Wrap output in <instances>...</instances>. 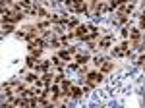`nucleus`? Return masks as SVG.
<instances>
[{
	"label": "nucleus",
	"instance_id": "6e6552de",
	"mask_svg": "<svg viewBox=\"0 0 145 108\" xmlns=\"http://www.w3.org/2000/svg\"><path fill=\"white\" fill-rule=\"evenodd\" d=\"M74 56H76V60H74V62H76V64H79V66H85L87 62H89V54H81V52H76Z\"/></svg>",
	"mask_w": 145,
	"mask_h": 108
},
{
	"label": "nucleus",
	"instance_id": "f8f14e48",
	"mask_svg": "<svg viewBox=\"0 0 145 108\" xmlns=\"http://www.w3.org/2000/svg\"><path fill=\"white\" fill-rule=\"evenodd\" d=\"M78 27V20L76 18H72L70 21H68V31H72V29H76Z\"/></svg>",
	"mask_w": 145,
	"mask_h": 108
},
{
	"label": "nucleus",
	"instance_id": "9b49d317",
	"mask_svg": "<svg viewBox=\"0 0 145 108\" xmlns=\"http://www.w3.org/2000/svg\"><path fill=\"white\" fill-rule=\"evenodd\" d=\"M101 70H103L105 74H106V72H110V70H112V62H108V60H105V62H103V66H101Z\"/></svg>",
	"mask_w": 145,
	"mask_h": 108
},
{
	"label": "nucleus",
	"instance_id": "39448f33",
	"mask_svg": "<svg viewBox=\"0 0 145 108\" xmlns=\"http://www.w3.org/2000/svg\"><path fill=\"white\" fill-rule=\"evenodd\" d=\"M50 60H39V64H37V68H35V72H39V74H45V72H48V68H50Z\"/></svg>",
	"mask_w": 145,
	"mask_h": 108
},
{
	"label": "nucleus",
	"instance_id": "2eb2a0df",
	"mask_svg": "<svg viewBox=\"0 0 145 108\" xmlns=\"http://www.w3.org/2000/svg\"><path fill=\"white\" fill-rule=\"evenodd\" d=\"M4 33H10V31H14V23H4Z\"/></svg>",
	"mask_w": 145,
	"mask_h": 108
},
{
	"label": "nucleus",
	"instance_id": "7ed1b4c3",
	"mask_svg": "<svg viewBox=\"0 0 145 108\" xmlns=\"http://www.w3.org/2000/svg\"><path fill=\"white\" fill-rule=\"evenodd\" d=\"M130 46H132V43H128V41H126V43H122L120 46H116L112 54H114V56H126V54L130 52Z\"/></svg>",
	"mask_w": 145,
	"mask_h": 108
},
{
	"label": "nucleus",
	"instance_id": "dca6fc26",
	"mask_svg": "<svg viewBox=\"0 0 145 108\" xmlns=\"http://www.w3.org/2000/svg\"><path fill=\"white\" fill-rule=\"evenodd\" d=\"M141 27L145 29V12H143V16H141Z\"/></svg>",
	"mask_w": 145,
	"mask_h": 108
},
{
	"label": "nucleus",
	"instance_id": "4468645a",
	"mask_svg": "<svg viewBox=\"0 0 145 108\" xmlns=\"http://www.w3.org/2000/svg\"><path fill=\"white\" fill-rule=\"evenodd\" d=\"M103 62H105V58H103V56H97V58L93 60V64L97 66V68H101V66H103Z\"/></svg>",
	"mask_w": 145,
	"mask_h": 108
},
{
	"label": "nucleus",
	"instance_id": "1a4fd4ad",
	"mask_svg": "<svg viewBox=\"0 0 145 108\" xmlns=\"http://www.w3.org/2000/svg\"><path fill=\"white\" fill-rule=\"evenodd\" d=\"M81 95H85L83 89H79V87H72V91H70V97H72V98H79Z\"/></svg>",
	"mask_w": 145,
	"mask_h": 108
},
{
	"label": "nucleus",
	"instance_id": "f257e3e1",
	"mask_svg": "<svg viewBox=\"0 0 145 108\" xmlns=\"http://www.w3.org/2000/svg\"><path fill=\"white\" fill-rule=\"evenodd\" d=\"M25 16L22 10L18 8H12V10H6L2 12V21L4 23H16V21H22V18Z\"/></svg>",
	"mask_w": 145,
	"mask_h": 108
},
{
	"label": "nucleus",
	"instance_id": "f03ea898",
	"mask_svg": "<svg viewBox=\"0 0 145 108\" xmlns=\"http://www.w3.org/2000/svg\"><path fill=\"white\" fill-rule=\"evenodd\" d=\"M103 81V74L101 72H89L87 74V85L89 87H95L97 83H101Z\"/></svg>",
	"mask_w": 145,
	"mask_h": 108
},
{
	"label": "nucleus",
	"instance_id": "9d476101",
	"mask_svg": "<svg viewBox=\"0 0 145 108\" xmlns=\"http://www.w3.org/2000/svg\"><path fill=\"white\" fill-rule=\"evenodd\" d=\"M110 41H112L110 37H105V39L99 43V48H108V46H110Z\"/></svg>",
	"mask_w": 145,
	"mask_h": 108
},
{
	"label": "nucleus",
	"instance_id": "0eeeda50",
	"mask_svg": "<svg viewBox=\"0 0 145 108\" xmlns=\"http://www.w3.org/2000/svg\"><path fill=\"white\" fill-rule=\"evenodd\" d=\"M87 31H89V25H78V27H76V33H74V37H78V39H85Z\"/></svg>",
	"mask_w": 145,
	"mask_h": 108
},
{
	"label": "nucleus",
	"instance_id": "20e7f679",
	"mask_svg": "<svg viewBox=\"0 0 145 108\" xmlns=\"http://www.w3.org/2000/svg\"><path fill=\"white\" fill-rule=\"evenodd\" d=\"M116 10H118V14H126V16H128V14L134 12V2H132V0H130V2H122Z\"/></svg>",
	"mask_w": 145,
	"mask_h": 108
},
{
	"label": "nucleus",
	"instance_id": "423d86ee",
	"mask_svg": "<svg viewBox=\"0 0 145 108\" xmlns=\"http://www.w3.org/2000/svg\"><path fill=\"white\" fill-rule=\"evenodd\" d=\"M60 91H62V97H70V91H72V83L68 81L66 77L62 79V83H60Z\"/></svg>",
	"mask_w": 145,
	"mask_h": 108
},
{
	"label": "nucleus",
	"instance_id": "ddd939ff",
	"mask_svg": "<svg viewBox=\"0 0 145 108\" xmlns=\"http://www.w3.org/2000/svg\"><path fill=\"white\" fill-rule=\"evenodd\" d=\"M126 20H128V16H126V14H118L116 23H118V25H122V23H126Z\"/></svg>",
	"mask_w": 145,
	"mask_h": 108
}]
</instances>
